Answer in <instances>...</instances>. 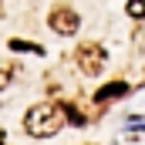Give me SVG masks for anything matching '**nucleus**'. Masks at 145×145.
Returning <instances> with one entry per match:
<instances>
[{
  "mask_svg": "<svg viewBox=\"0 0 145 145\" xmlns=\"http://www.w3.org/2000/svg\"><path fill=\"white\" fill-rule=\"evenodd\" d=\"M128 14L132 17H145V0H128Z\"/></svg>",
  "mask_w": 145,
  "mask_h": 145,
  "instance_id": "nucleus-7",
  "label": "nucleus"
},
{
  "mask_svg": "<svg viewBox=\"0 0 145 145\" xmlns=\"http://www.w3.org/2000/svg\"><path fill=\"white\" fill-rule=\"evenodd\" d=\"M64 118H71L74 125H84V115H81V111L74 108V105H64Z\"/></svg>",
  "mask_w": 145,
  "mask_h": 145,
  "instance_id": "nucleus-6",
  "label": "nucleus"
},
{
  "mask_svg": "<svg viewBox=\"0 0 145 145\" xmlns=\"http://www.w3.org/2000/svg\"><path fill=\"white\" fill-rule=\"evenodd\" d=\"M7 84H10V68H7V64H0V91H3Z\"/></svg>",
  "mask_w": 145,
  "mask_h": 145,
  "instance_id": "nucleus-8",
  "label": "nucleus"
},
{
  "mask_svg": "<svg viewBox=\"0 0 145 145\" xmlns=\"http://www.w3.org/2000/svg\"><path fill=\"white\" fill-rule=\"evenodd\" d=\"M24 128L27 135L34 138H51L64 128V105L61 101H44V105H34V108L24 115Z\"/></svg>",
  "mask_w": 145,
  "mask_h": 145,
  "instance_id": "nucleus-1",
  "label": "nucleus"
},
{
  "mask_svg": "<svg viewBox=\"0 0 145 145\" xmlns=\"http://www.w3.org/2000/svg\"><path fill=\"white\" fill-rule=\"evenodd\" d=\"M128 91V84L125 81H111V84H105V88H98L95 91V101H108V98H121Z\"/></svg>",
  "mask_w": 145,
  "mask_h": 145,
  "instance_id": "nucleus-4",
  "label": "nucleus"
},
{
  "mask_svg": "<svg viewBox=\"0 0 145 145\" xmlns=\"http://www.w3.org/2000/svg\"><path fill=\"white\" fill-rule=\"evenodd\" d=\"M10 51H27V54H40L44 47H40V44H27V40H17V37H10Z\"/></svg>",
  "mask_w": 145,
  "mask_h": 145,
  "instance_id": "nucleus-5",
  "label": "nucleus"
},
{
  "mask_svg": "<svg viewBox=\"0 0 145 145\" xmlns=\"http://www.w3.org/2000/svg\"><path fill=\"white\" fill-rule=\"evenodd\" d=\"M108 64V51L101 44H81L78 47V68L88 74V78H98Z\"/></svg>",
  "mask_w": 145,
  "mask_h": 145,
  "instance_id": "nucleus-2",
  "label": "nucleus"
},
{
  "mask_svg": "<svg viewBox=\"0 0 145 145\" xmlns=\"http://www.w3.org/2000/svg\"><path fill=\"white\" fill-rule=\"evenodd\" d=\"M47 24H51L54 34L71 37V34H78V27H81V17H78V10H71V7H54L51 17H47Z\"/></svg>",
  "mask_w": 145,
  "mask_h": 145,
  "instance_id": "nucleus-3",
  "label": "nucleus"
}]
</instances>
